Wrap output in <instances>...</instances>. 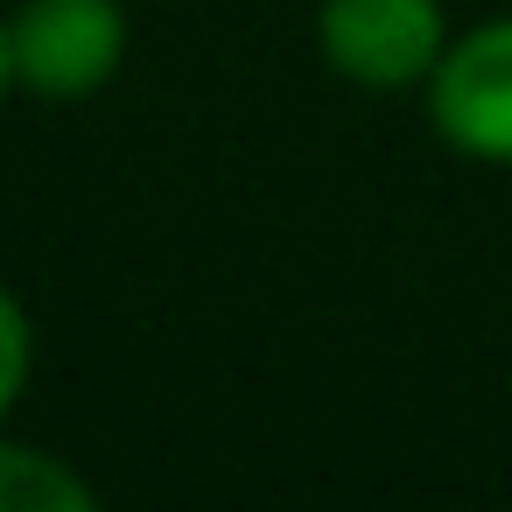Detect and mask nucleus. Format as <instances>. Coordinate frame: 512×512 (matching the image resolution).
Listing matches in <instances>:
<instances>
[{"label": "nucleus", "instance_id": "f257e3e1", "mask_svg": "<svg viewBox=\"0 0 512 512\" xmlns=\"http://www.w3.org/2000/svg\"><path fill=\"white\" fill-rule=\"evenodd\" d=\"M15 85L50 106H78L106 92L127 64V8L120 0H22L8 15Z\"/></svg>", "mask_w": 512, "mask_h": 512}, {"label": "nucleus", "instance_id": "20e7f679", "mask_svg": "<svg viewBox=\"0 0 512 512\" xmlns=\"http://www.w3.org/2000/svg\"><path fill=\"white\" fill-rule=\"evenodd\" d=\"M99 491L71 456L0 435V512H92Z\"/></svg>", "mask_w": 512, "mask_h": 512}, {"label": "nucleus", "instance_id": "39448f33", "mask_svg": "<svg viewBox=\"0 0 512 512\" xmlns=\"http://www.w3.org/2000/svg\"><path fill=\"white\" fill-rule=\"evenodd\" d=\"M29 372H36V323H29L22 295L0 281V421H8L15 400L29 393Z\"/></svg>", "mask_w": 512, "mask_h": 512}, {"label": "nucleus", "instance_id": "423d86ee", "mask_svg": "<svg viewBox=\"0 0 512 512\" xmlns=\"http://www.w3.org/2000/svg\"><path fill=\"white\" fill-rule=\"evenodd\" d=\"M8 92H22V85H15V43H8V15H0V106H8Z\"/></svg>", "mask_w": 512, "mask_h": 512}, {"label": "nucleus", "instance_id": "f03ea898", "mask_svg": "<svg viewBox=\"0 0 512 512\" xmlns=\"http://www.w3.org/2000/svg\"><path fill=\"white\" fill-rule=\"evenodd\" d=\"M316 50L344 85L414 92L449 50L442 0H316Z\"/></svg>", "mask_w": 512, "mask_h": 512}, {"label": "nucleus", "instance_id": "7ed1b4c3", "mask_svg": "<svg viewBox=\"0 0 512 512\" xmlns=\"http://www.w3.org/2000/svg\"><path fill=\"white\" fill-rule=\"evenodd\" d=\"M428 92V127L449 155L512 169V15L449 36Z\"/></svg>", "mask_w": 512, "mask_h": 512}]
</instances>
